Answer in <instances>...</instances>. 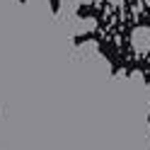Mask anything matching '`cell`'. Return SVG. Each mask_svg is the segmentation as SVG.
<instances>
[{
  "mask_svg": "<svg viewBox=\"0 0 150 150\" xmlns=\"http://www.w3.org/2000/svg\"><path fill=\"white\" fill-rule=\"evenodd\" d=\"M131 46L138 56H145L150 53V29L148 27H136L131 32Z\"/></svg>",
  "mask_w": 150,
  "mask_h": 150,
  "instance_id": "obj_1",
  "label": "cell"
},
{
  "mask_svg": "<svg viewBox=\"0 0 150 150\" xmlns=\"http://www.w3.org/2000/svg\"><path fill=\"white\" fill-rule=\"evenodd\" d=\"M109 3H111V5H121V3H124V0H109Z\"/></svg>",
  "mask_w": 150,
  "mask_h": 150,
  "instance_id": "obj_2",
  "label": "cell"
}]
</instances>
